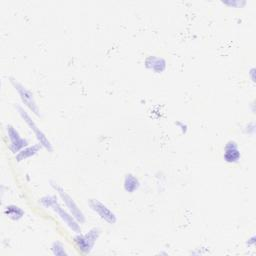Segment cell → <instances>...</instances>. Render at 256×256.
I'll use <instances>...</instances> for the list:
<instances>
[{
	"label": "cell",
	"instance_id": "obj_6",
	"mask_svg": "<svg viewBox=\"0 0 256 256\" xmlns=\"http://www.w3.org/2000/svg\"><path fill=\"white\" fill-rule=\"evenodd\" d=\"M89 206L93 211H95L100 216L101 219L105 220L106 222L110 224H114L116 222L115 214L99 200H95V199L89 200Z\"/></svg>",
	"mask_w": 256,
	"mask_h": 256
},
{
	"label": "cell",
	"instance_id": "obj_13",
	"mask_svg": "<svg viewBox=\"0 0 256 256\" xmlns=\"http://www.w3.org/2000/svg\"><path fill=\"white\" fill-rule=\"evenodd\" d=\"M52 251H53V253L56 254V255H64V254H66L63 244L60 243V242H58V241H56V242L53 243V245H52Z\"/></svg>",
	"mask_w": 256,
	"mask_h": 256
},
{
	"label": "cell",
	"instance_id": "obj_14",
	"mask_svg": "<svg viewBox=\"0 0 256 256\" xmlns=\"http://www.w3.org/2000/svg\"><path fill=\"white\" fill-rule=\"evenodd\" d=\"M226 5H230V6H238V5H244L245 2H239V1H232V2H225Z\"/></svg>",
	"mask_w": 256,
	"mask_h": 256
},
{
	"label": "cell",
	"instance_id": "obj_8",
	"mask_svg": "<svg viewBox=\"0 0 256 256\" xmlns=\"http://www.w3.org/2000/svg\"><path fill=\"white\" fill-rule=\"evenodd\" d=\"M224 160L228 163L237 162L240 158V151L234 141H229L224 148Z\"/></svg>",
	"mask_w": 256,
	"mask_h": 256
},
{
	"label": "cell",
	"instance_id": "obj_12",
	"mask_svg": "<svg viewBox=\"0 0 256 256\" xmlns=\"http://www.w3.org/2000/svg\"><path fill=\"white\" fill-rule=\"evenodd\" d=\"M5 214L8 217L16 220V219L21 218L24 215V211L20 207H18L16 205H9V206H7L5 208Z\"/></svg>",
	"mask_w": 256,
	"mask_h": 256
},
{
	"label": "cell",
	"instance_id": "obj_3",
	"mask_svg": "<svg viewBox=\"0 0 256 256\" xmlns=\"http://www.w3.org/2000/svg\"><path fill=\"white\" fill-rule=\"evenodd\" d=\"M18 110L19 113L21 115V117L24 119V121L27 123V125L29 126V128L31 129V131H33V133L35 134L36 138L38 139L39 143L41 146H43L44 148H46L48 151H52V144L51 142L48 140V138L45 136V134L40 130V128H38V126L36 125V123L32 120V118L30 117V115L20 106H18Z\"/></svg>",
	"mask_w": 256,
	"mask_h": 256
},
{
	"label": "cell",
	"instance_id": "obj_4",
	"mask_svg": "<svg viewBox=\"0 0 256 256\" xmlns=\"http://www.w3.org/2000/svg\"><path fill=\"white\" fill-rule=\"evenodd\" d=\"M99 233L100 231L98 228H92L85 234H78L77 236H75L74 240L79 250H81L84 253L90 252L94 246L96 239L99 236Z\"/></svg>",
	"mask_w": 256,
	"mask_h": 256
},
{
	"label": "cell",
	"instance_id": "obj_10",
	"mask_svg": "<svg viewBox=\"0 0 256 256\" xmlns=\"http://www.w3.org/2000/svg\"><path fill=\"white\" fill-rule=\"evenodd\" d=\"M139 181L138 179L132 175V174H127L124 178V182H123V186H124V189L129 192V193H132L134 192L135 190L138 189L139 187Z\"/></svg>",
	"mask_w": 256,
	"mask_h": 256
},
{
	"label": "cell",
	"instance_id": "obj_1",
	"mask_svg": "<svg viewBox=\"0 0 256 256\" xmlns=\"http://www.w3.org/2000/svg\"><path fill=\"white\" fill-rule=\"evenodd\" d=\"M41 204L47 208H52L58 215L59 217L69 226L70 229L73 231L79 233L80 232V226L77 223L76 219L73 217L72 214H69L62 206L58 203L57 199L54 196H45L40 200Z\"/></svg>",
	"mask_w": 256,
	"mask_h": 256
},
{
	"label": "cell",
	"instance_id": "obj_2",
	"mask_svg": "<svg viewBox=\"0 0 256 256\" xmlns=\"http://www.w3.org/2000/svg\"><path fill=\"white\" fill-rule=\"evenodd\" d=\"M11 83L14 86V88L17 90V92L20 95L21 100L23 101V103L37 116L40 115V110L39 107L35 101L34 98V94L32 93L31 90H29L26 86H24L23 84H21L20 82H18L16 79L11 78Z\"/></svg>",
	"mask_w": 256,
	"mask_h": 256
},
{
	"label": "cell",
	"instance_id": "obj_5",
	"mask_svg": "<svg viewBox=\"0 0 256 256\" xmlns=\"http://www.w3.org/2000/svg\"><path fill=\"white\" fill-rule=\"evenodd\" d=\"M51 185H52V187L54 188V190H56V192L59 194V196L62 198L63 202L65 203V205L67 206V208L70 210V212H71V214L73 215V217H74L77 221H79L80 223L84 222V220H85L84 214H83L82 211L78 208L77 204L74 202V200L72 199V197H71L69 194H67V192H66L62 187H60L59 185H57V184H55V183H52Z\"/></svg>",
	"mask_w": 256,
	"mask_h": 256
},
{
	"label": "cell",
	"instance_id": "obj_7",
	"mask_svg": "<svg viewBox=\"0 0 256 256\" xmlns=\"http://www.w3.org/2000/svg\"><path fill=\"white\" fill-rule=\"evenodd\" d=\"M6 129H7L8 138L10 140V147L14 153L21 151L24 147L27 146V144H28L27 140L23 139L20 136L19 132L15 129V127H13L12 125H7Z\"/></svg>",
	"mask_w": 256,
	"mask_h": 256
},
{
	"label": "cell",
	"instance_id": "obj_9",
	"mask_svg": "<svg viewBox=\"0 0 256 256\" xmlns=\"http://www.w3.org/2000/svg\"><path fill=\"white\" fill-rule=\"evenodd\" d=\"M145 66L148 69H150V70H152V71H154L156 73H160V72L165 70V68H166V61L162 57L149 56L145 60Z\"/></svg>",
	"mask_w": 256,
	"mask_h": 256
},
{
	"label": "cell",
	"instance_id": "obj_11",
	"mask_svg": "<svg viewBox=\"0 0 256 256\" xmlns=\"http://www.w3.org/2000/svg\"><path fill=\"white\" fill-rule=\"evenodd\" d=\"M40 149H41L40 144H36V145L31 146V147H26V148H24V149H22L21 151L18 152V154L16 155V159H17V161L25 160V159L35 155L36 153H38Z\"/></svg>",
	"mask_w": 256,
	"mask_h": 256
}]
</instances>
